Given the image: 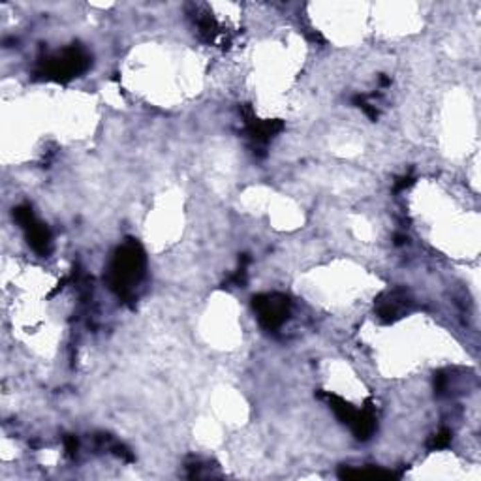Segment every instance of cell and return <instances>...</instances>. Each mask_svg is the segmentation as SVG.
<instances>
[{"label": "cell", "instance_id": "1", "mask_svg": "<svg viewBox=\"0 0 481 481\" xmlns=\"http://www.w3.org/2000/svg\"><path fill=\"white\" fill-rule=\"evenodd\" d=\"M143 273H145V254H143L140 244L128 239L115 252L113 262L110 265L108 280H110L111 289L121 299L130 301L132 294H134V286L140 284Z\"/></svg>", "mask_w": 481, "mask_h": 481}, {"label": "cell", "instance_id": "2", "mask_svg": "<svg viewBox=\"0 0 481 481\" xmlns=\"http://www.w3.org/2000/svg\"><path fill=\"white\" fill-rule=\"evenodd\" d=\"M90 66V55L79 45H71L66 47L53 57L44 58L40 62L38 74L44 76L45 79H53V81H60L66 83L74 77L81 76L83 71Z\"/></svg>", "mask_w": 481, "mask_h": 481}, {"label": "cell", "instance_id": "3", "mask_svg": "<svg viewBox=\"0 0 481 481\" xmlns=\"http://www.w3.org/2000/svg\"><path fill=\"white\" fill-rule=\"evenodd\" d=\"M252 307L256 310L258 320L262 328L267 331H275L289 318V299L282 294H263L252 299Z\"/></svg>", "mask_w": 481, "mask_h": 481}, {"label": "cell", "instance_id": "4", "mask_svg": "<svg viewBox=\"0 0 481 481\" xmlns=\"http://www.w3.org/2000/svg\"><path fill=\"white\" fill-rule=\"evenodd\" d=\"M13 217L25 228L26 239H28V243H31L34 251L38 252L40 256H47L51 252V233H49V230L44 224L36 222L33 209L28 205L15 207Z\"/></svg>", "mask_w": 481, "mask_h": 481}, {"label": "cell", "instance_id": "5", "mask_svg": "<svg viewBox=\"0 0 481 481\" xmlns=\"http://www.w3.org/2000/svg\"><path fill=\"white\" fill-rule=\"evenodd\" d=\"M410 305L412 299L408 297V294L403 289H395V292H389V294L380 297L378 303H376V312H378L380 320L385 321V323H391L405 314Z\"/></svg>", "mask_w": 481, "mask_h": 481}, {"label": "cell", "instance_id": "6", "mask_svg": "<svg viewBox=\"0 0 481 481\" xmlns=\"http://www.w3.org/2000/svg\"><path fill=\"white\" fill-rule=\"evenodd\" d=\"M246 128L252 140H256L258 143H267L284 128V124L280 121H258L252 117V111L246 110Z\"/></svg>", "mask_w": 481, "mask_h": 481}, {"label": "cell", "instance_id": "7", "mask_svg": "<svg viewBox=\"0 0 481 481\" xmlns=\"http://www.w3.org/2000/svg\"><path fill=\"white\" fill-rule=\"evenodd\" d=\"M352 430L357 440H369L372 437V432L376 430V416H374V408L371 405H366L361 412L355 414L352 421Z\"/></svg>", "mask_w": 481, "mask_h": 481}, {"label": "cell", "instance_id": "8", "mask_svg": "<svg viewBox=\"0 0 481 481\" xmlns=\"http://www.w3.org/2000/svg\"><path fill=\"white\" fill-rule=\"evenodd\" d=\"M320 397L328 400L329 406H331V410L335 412V416L339 417L342 423L352 425L353 417H355L357 412L353 410L352 406L348 405L344 398L339 397V395H333V393H320Z\"/></svg>", "mask_w": 481, "mask_h": 481}, {"label": "cell", "instance_id": "9", "mask_svg": "<svg viewBox=\"0 0 481 481\" xmlns=\"http://www.w3.org/2000/svg\"><path fill=\"white\" fill-rule=\"evenodd\" d=\"M340 478H369V480H389V478H395L393 472H387V470L380 469H352V466H342L339 470Z\"/></svg>", "mask_w": 481, "mask_h": 481}, {"label": "cell", "instance_id": "10", "mask_svg": "<svg viewBox=\"0 0 481 481\" xmlns=\"http://www.w3.org/2000/svg\"><path fill=\"white\" fill-rule=\"evenodd\" d=\"M449 442H451V430L442 429V430H440V432H437L434 437L430 438L429 449H432V451H437V449L448 448Z\"/></svg>", "mask_w": 481, "mask_h": 481}, {"label": "cell", "instance_id": "11", "mask_svg": "<svg viewBox=\"0 0 481 481\" xmlns=\"http://www.w3.org/2000/svg\"><path fill=\"white\" fill-rule=\"evenodd\" d=\"M446 391H448V376L444 372H438L437 376H434V393H437L438 397H444Z\"/></svg>", "mask_w": 481, "mask_h": 481}, {"label": "cell", "instance_id": "12", "mask_svg": "<svg viewBox=\"0 0 481 481\" xmlns=\"http://www.w3.org/2000/svg\"><path fill=\"white\" fill-rule=\"evenodd\" d=\"M414 185V177H410V175H405V177H400V179H397V183H395V190L397 192H400V190H406L408 186Z\"/></svg>", "mask_w": 481, "mask_h": 481}, {"label": "cell", "instance_id": "13", "mask_svg": "<svg viewBox=\"0 0 481 481\" xmlns=\"http://www.w3.org/2000/svg\"><path fill=\"white\" fill-rule=\"evenodd\" d=\"M65 446H66V451H68V455H70V457L76 455V453H77V440H76V437H66Z\"/></svg>", "mask_w": 481, "mask_h": 481}, {"label": "cell", "instance_id": "14", "mask_svg": "<svg viewBox=\"0 0 481 481\" xmlns=\"http://www.w3.org/2000/svg\"><path fill=\"white\" fill-rule=\"evenodd\" d=\"M395 239H397V241H395V243H397V244H405L406 241H408V237H405V235H397V237H395Z\"/></svg>", "mask_w": 481, "mask_h": 481}]
</instances>
